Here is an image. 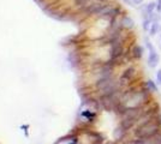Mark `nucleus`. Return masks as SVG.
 Segmentation results:
<instances>
[{
    "instance_id": "1",
    "label": "nucleus",
    "mask_w": 161,
    "mask_h": 144,
    "mask_svg": "<svg viewBox=\"0 0 161 144\" xmlns=\"http://www.w3.org/2000/svg\"><path fill=\"white\" fill-rule=\"evenodd\" d=\"M148 64L150 67H156L159 64V54L156 53V51L149 52V59H148Z\"/></svg>"
},
{
    "instance_id": "2",
    "label": "nucleus",
    "mask_w": 161,
    "mask_h": 144,
    "mask_svg": "<svg viewBox=\"0 0 161 144\" xmlns=\"http://www.w3.org/2000/svg\"><path fill=\"white\" fill-rule=\"evenodd\" d=\"M121 53V47L120 44L118 43V42H114L113 44H112V49H111V57L112 58H117V57H119Z\"/></svg>"
},
{
    "instance_id": "3",
    "label": "nucleus",
    "mask_w": 161,
    "mask_h": 144,
    "mask_svg": "<svg viewBox=\"0 0 161 144\" xmlns=\"http://www.w3.org/2000/svg\"><path fill=\"white\" fill-rule=\"evenodd\" d=\"M145 88H147V90H148L150 94L158 91V86H156V84H155L154 81H152V79H149V81L145 82Z\"/></svg>"
},
{
    "instance_id": "4",
    "label": "nucleus",
    "mask_w": 161,
    "mask_h": 144,
    "mask_svg": "<svg viewBox=\"0 0 161 144\" xmlns=\"http://www.w3.org/2000/svg\"><path fill=\"white\" fill-rule=\"evenodd\" d=\"M134 73H135V68H132V67H130V68H127L124 73H123V76H121L120 81L121 79H126V81H130L131 79V77L134 76Z\"/></svg>"
},
{
    "instance_id": "5",
    "label": "nucleus",
    "mask_w": 161,
    "mask_h": 144,
    "mask_svg": "<svg viewBox=\"0 0 161 144\" xmlns=\"http://www.w3.org/2000/svg\"><path fill=\"white\" fill-rule=\"evenodd\" d=\"M142 55H143V48L141 46H136L134 48V57L136 59H140V58H142Z\"/></svg>"
},
{
    "instance_id": "6",
    "label": "nucleus",
    "mask_w": 161,
    "mask_h": 144,
    "mask_svg": "<svg viewBox=\"0 0 161 144\" xmlns=\"http://www.w3.org/2000/svg\"><path fill=\"white\" fill-rule=\"evenodd\" d=\"M158 30H159V24H158V22H153V23H152V25H150V29H149L150 36H154V35H156Z\"/></svg>"
},
{
    "instance_id": "7",
    "label": "nucleus",
    "mask_w": 161,
    "mask_h": 144,
    "mask_svg": "<svg viewBox=\"0 0 161 144\" xmlns=\"http://www.w3.org/2000/svg\"><path fill=\"white\" fill-rule=\"evenodd\" d=\"M121 24H123L124 26H126V28H132L135 23H134V21H132L130 17H124L123 21H121Z\"/></svg>"
},
{
    "instance_id": "8",
    "label": "nucleus",
    "mask_w": 161,
    "mask_h": 144,
    "mask_svg": "<svg viewBox=\"0 0 161 144\" xmlns=\"http://www.w3.org/2000/svg\"><path fill=\"white\" fill-rule=\"evenodd\" d=\"M155 9H156V4H155V2H149V4H147V6H145V11H147L148 15L153 13V11H154Z\"/></svg>"
},
{
    "instance_id": "9",
    "label": "nucleus",
    "mask_w": 161,
    "mask_h": 144,
    "mask_svg": "<svg viewBox=\"0 0 161 144\" xmlns=\"http://www.w3.org/2000/svg\"><path fill=\"white\" fill-rule=\"evenodd\" d=\"M150 25H152V21H150L149 18H145V19L143 21V29H144L145 31H148V30L150 29Z\"/></svg>"
},
{
    "instance_id": "10",
    "label": "nucleus",
    "mask_w": 161,
    "mask_h": 144,
    "mask_svg": "<svg viewBox=\"0 0 161 144\" xmlns=\"http://www.w3.org/2000/svg\"><path fill=\"white\" fill-rule=\"evenodd\" d=\"M90 0H75V2H76V5H88V4H90L89 2Z\"/></svg>"
},
{
    "instance_id": "11",
    "label": "nucleus",
    "mask_w": 161,
    "mask_h": 144,
    "mask_svg": "<svg viewBox=\"0 0 161 144\" xmlns=\"http://www.w3.org/2000/svg\"><path fill=\"white\" fill-rule=\"evenodd\" d=\"M145 44H147V47H148L149 52H153V51H155V48H154V46H153V43H152V42H149L148 40H145Z\"/></svg>"
},
{
    "instance_id": "12",
    "label": "nucleus",
    "mask_w": 161,
    "mask_h": 144,
    "mask_svg": "<svg viewBox=\"0 0 161 144\" xmlns=\"http://www.w3.org/2000/svg\"><path fill=\"white\" fill-rule=\"evenodd\" d=\"M156 81H158V83L161 85V70H159V71L156 72Z\"/></svg>"
},
{
    "instance_id": "13",
    "label": "nucleus",
    "mask_w": 161,
    "mask_h": 144,
    "mask_svg": "<svg viewBox=\"0 0 161 144\" xmlns=\"http://www.w3.org/2000/svg\"><path fill=\"white\" fill-rule=\"evenodd\" d=\"M156 10L161 11V0H158V2H156Z\"/></svg>"
},
{
    "instance_id": "14",
    "label": "nucleus",
    "mask_w": 161,
    "mask_h": 144,
    "mask_svg": "<svg viewBox=\"0 0 161 144\" xmlns=\"http://www.w3.org/2000/svg\"><path fill=\"white\" fill-rule=\"evenodd\" d=\"M132 1H135L136 4H140V2H142V0H132Z\"/></svg>"
},
{
    "instance_id": "15",
    "label": "nucleus",
    "mask_w": 161,
    "mask_h": 144,
    "mask_svg": "<svg viewBox=\"0 0 161 144\" xmlns=\"http://www.w3.org/2000/svg\"><path fill=\"white\" fill-rule=\"evenodd\" d=\"M124 1H125L126 4H130V5H131V1H129V0H124Z\"/></svg>"
},
{
    "instance_id": "16",
    "label": "nucleus",
    "mask_w": 161,
    "mask_h": 144,
    "mask_svg": "<svg viewBox=\"0 0 161 144\" xmlns=\"http://www.w3.org/2000/svg\"><path fill=\"white\" fill-rule=\"evenodd\" d=\"M99 2H103V1H106V0H98Z\"/></svg>"
},
{
    "instance_id": "17",
    "label": "nucleus",
    "mask_w": 161,
    "mask_h": 144,
    "mask_svg": "<svg viewBox=\"0 0 161 144\" xmlns=\"http://www.w3.org/2000/svg\"><path fill=\"white\" fill-rule=\"evenodd\" d=\"M106 144H116V143H113V142H108V143H106Z\"/></svg>"
},
{
    "instance_id": "18",
    "label": "nucleus",
    "mask_w": 161,
    "mask_h": 144,
    "mask_svg": "<svg viewBox=\"0 0 161 144\" xmlns=\"http://www.w3.org/2000/svg\"><path fill=\"white\" fill-rule=\"evenodd\" d=\"M160 40H161V36H160ZM160 43H161V42H160Z\"/></svg>"
}]
</instances>
